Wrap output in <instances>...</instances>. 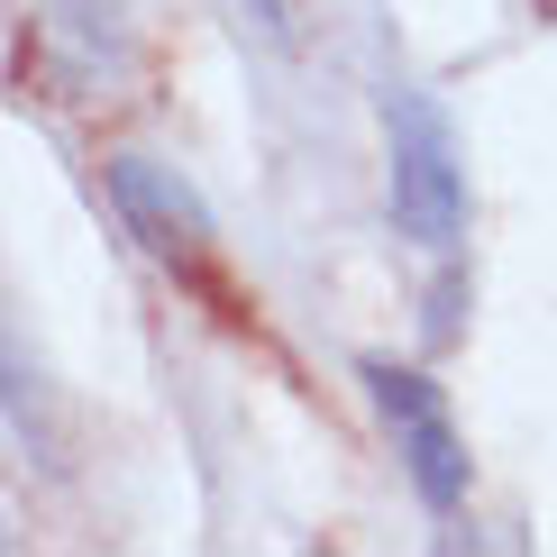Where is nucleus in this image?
Masks as SVG:
<instances>
[{"label": "nucleus", "mask_w": 557, "mask_h": 557, "mask_svg": "<svg viewBox=\"0 0 557 557\" xmlns=\"http://www.w3.org/2000/svg\"><path fill=\"white\" fill-rule=\"evenodd\" d=\"M357 384H366V403H375V421L393 430V457H403L411 494H421L438 521H457L467 512V438H457L448 393H438L421 366H393V357H366Z\"/></svg>", "instance_id": "nucleus-2"}, {"label": "nucleus", "mask_w": 557, "mask_h": 557, "mask_svg": "<svg viewBox=\"0 0 557 557\" xmlns=\"http://www.w3.org/2000/svg\"><path fill=\"white\" fill-rule=\"evenodd\" d=\"M101 183H110V211L128 220V238L147 247L156 265H174V274H201V265H211V238H220V228H211L201 193H193L174 165H156V156H110Z\"/></svg>", "instance_id": "nucleus-3"}, {"label": "nucleus", "mask_w": 557, "mask_h": 557, "mask_svg": "<svg viewBox=\"0 0 557 557\" xmlns=\"http://www.w3.org/2000/svg\"><path fill=\"white\" fill-rule=\"evenodd\" d=\"M384 201H393V228L430 257H448L467 238V147H457L448 110L411 83L384 91Z\"/></svg>", "instance_id": "nucleus-1"}]
</instances>
